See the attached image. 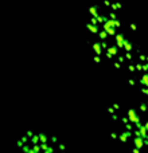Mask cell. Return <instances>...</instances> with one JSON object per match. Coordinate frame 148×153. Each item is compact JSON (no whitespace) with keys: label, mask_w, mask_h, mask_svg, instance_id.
<instances>
[{"label":"cell","mask_w":148,"mask_h":153,"mask_svg":"<svg viewBox=\"0 0 148 153\" xmlns=\"http://www.w3.org/2000/svg\"><path fill=\"white\" fill-rule=\"evenodd\" d=\"M135 50H136V54L139 55V54H141V51H143V47H141L140 45H136L135 46Z\"/></svg>","instance_id":"cell-27"},{"label":"cell","mask_w":148,"mask_h":153,"mask_svg":"<svg viewBox=\"0 0 148 153\" xmlns=\"http://www.w3.org/2000/svg\"><path fill=\"white\" fill-rule=\"evenodd\" d=\"M101 46H102V48H108L109 47V45L105 42V40H101Z\"/></svg>","instance_id":"cell-43"},{"label":"cell","mask_w":148,"mask_h":153,"mask_svg":"<svg viewBox=\"0 0 148 153\" xmlns=\"http://www.w3.org/2000/svg\"><path fill=\"white\" fill-rule=\"evenodd\" d=\"M102 28L108 32L109 36H114V35H116V27H112V26H109L108 23H104L102 24Z\"/></svg>","instance_id":"cell-6"},{"label":"cell","mask_w":148,"mask_h":153,"mask_svg":"<svg viewBox=\"0 0 148 153\" xmlns=\"http://www.w3.org/2000/svg\"><path fill=\"white\" fill-rule=\"evenodd\" d=\"M147 62H148V55H147Z\"/></svg>","instance_id":"cell-48"},{"label":"cell","mask_w":148,"mask_h":153,"mask_svg":"<svg viewBox=\"0 0 148 153\" xmlns=\"http://www.w3.org/2000/svg\"><path fill=\"white\" fill-rule=\"evenodd\" d=\"M133 125H135L133 122H128V124H125V129H127V130H132V132H133V129H135V128H133Z\"/></svg>","instance_id":"cell-21"},{"label":"cell","mask_w":148,"mask_h":153,"mask_svg":"<svg viewBox=\"0 0 148 153\" xmlns=\"http://www.w3.org/2000/svg\"><path fill=\"white\" fill-rule=\"evenodd\" d=\"M139 61L140 62H147V55H144V54H139Z\"/></svg>","instance_id":"cell-29"},{"label":"cell","mask_w":148,"mask_h":153,"mask_svg":"<svg viewBox=\"0 0 148 153\" xmlns=\"http://www.w3.org/2000/svg\"><path fill=\"white\" fill-rule=\"evenodd\" d=\"M111 138H112V140H117V138H119L117 132H111Z\"/></svg>","instance_id":"cell-34"},{"label":"cell","mask_w":148,"mask_h":153,"mask_svg":"<svg viewBox=\"0 0 148 153\" xmlns=\"http://www.w3.org/2000/svg\"><path fill=\"white\" fill-rule=\"evenodd\" d=\"M111 8L112 11H117V10H123V4L120 1H114L111 4Z\"/></svg>","instance_id":"cell-13"},{"label":"cell","mask_w":148,"mask_h":153,"mask_svg":"<svg viewBox=\"0 0 148 153\" xmlns=\"http://www.w3.org/2000/svg\"><path fill=\"white\" fill-rule=\"evenodd\" d=\"M125 58H127V61H132V58H133V55H132V53L131 51H125Z\"/></svg>","instance_id":"cell-23"},{"label":"cell","mask_w":148,"mask_h":153,"mask_svg":"<svg viewBox=\"0 0 148 153\" xmlns=\"http://www.w3.org/2000/svg\"><path fill=\"white\" fill-rule=\"evenodd\" d=\"M139 83H140L141 86L148 87V74H147V73H144V74L141 75V78L139 79Z\"/></svg>","instance_id":"cell-11"},{"label":"cell","mask_w":148,"mask_h":153,"mask_svg":"<svg viewBox=\"0 0 148 153\" xmlns=\"http://www.w3.org/2000/svg\"><path fill=\"white\" fill-rule=\"evenodd\" d=\"M30 144L31 145H35V144H40V138H39V133H37V134H34L31 137V140H30Z\"/></svg>","instance_id":"cell-12"},{"label":"cell","mask_w":148,"mask_h":153,"mask_svg":"<svg viewBox=\"0 0 148 153\" xmlns=\"http://www.w3.org/2000/svg\"><path fill=\"white\" fill-rule=\"evenodd\" d=\"M111 117H112V120H114V121H117V120H119V116H117V114H111Z\"/></svg>","instance_id":"cell-45"},{"label":"cell","mask_w":148,"mask_h":153,"mask_svg":"<svg viewBox=\"0 0 148 153\" xmlns=\"http://www.w3.org/2000/svg\"><path fill=\"white\" fill-rule=\"evenodd\" d=\"M113 56H114V55H112L111 53H108V51H106V54H105V58L108 59V61H112V59H113Z\"/></svg>","instance_id":"cell-36"},{"label":"cell","mask_w":148,"mask_h":153,"mask_svg":"<svg viewBox=\"0 0 148 153\" xmlns=\"http://www.w3.org/2000/svg\"><path fill=\"white\" fill-rule=\"evenodd\" d=\"M90 23H93V24H98L97 18H96V16H92V18H90Z\"/></svg>","instance_id":"cell-39"},{"label":"cell","mask_w":148,"mask_h":153,"mask_svg":"<svg viewBox=\"0 0 148 153\" xmlns=\"http://www.w3.org/2000/svg\"><path fill=\"white\" fill-rule=\"evenodd\" d=\"M114 111H116V109H114L113 106H108V108H106V113L108 114H113Z\"/></svg>","instance_id":"cell-25"},{"label":"cell","mask_w":148,"mask_h":153,"mask_svg":"<svg viewBox=\"0 0 148 153\" xmlns=\"http://www.w3.org/2000/svg\"><path fill=\"white\" fill-rule=\"evenodd\" d=\"M120 121H121V122H123V124H124V125H125V124H128V122H131V120H129V117H128V116H127V117H123V118H121V120H120Z\"/></svg>","instance_id":"cell-31"},{"label":"cell","mask_w":148,"mask_h":153,"mask_svg":"<svg viewBox=\"0 0 148 153\" xmlns=\"http://www.w3.org/2000/svg\"><path fill=\"white\" fill-rule=\"evenodd\" d=\"M26 134L28 136V137H30V140H31V137H32V136H34V132H32V130L30 129V130H27V132H26Z\"/></svg>","instance_id":"cell-40"},{"label":"cell","mask_w":148,"mask_h":153,"mask_svg":"<svg viewBox=\"0 0 148 153\" xmlns=\"http://www.w3.org/2000/svg\"><path fill=\"white\" fill-rule=\"evenodd\" d=\"M133 145L138 146L139 149H141L144 146V137H141V136H135V138H133Z\"/></svg>","instance_id":"cell-5"},{"label":"cell","mask_w":148,"mask_h":153,"mask_svg":"<svg viewBox=\"0 0 148 153\" xmlns=\"http://www.w3.org/2000/svg\"><path fill=\"white\" fill-rule=\"evenodd\" d=\"M98 10H100V5L96 3V4H93V5H90L89 7V13L92 16H96V18H97V16L100 15V13H98Z\"/></svg>","instance_id":"cell-8"},{"label":"cell","mask_w":148,"mask_h":153,"mask_svg":"<svg viewBox=\"0 0 148 153\" xmlns=\"http://www.w3.org/2000/svg\"><path fill=\"white\" fill-rule=\"evenodd\" d=\"M135 66H136V70H138V71H143V63H141L140 61H139V63H136Z\"/></svg>","instance_id":"cell-28"},{"label":"cell","mask_w":148,"mask_h":153,"mask_svg":"<svg viewBox=\"0 0 148 153\" xmlns=\"http://www.w3.org/2000/svg\"><path fill=\"white\" fill-rule=\"evenodd\" d=\"M22 151H23V152H26V153H35V152H34V148H31V146H30V145H27V144H26V145H23V148H22Z\"/></svg>","instance_id":"cell-16"},{"label":"cell","mask_w":148,"mask_h":153,"mask_svg":"<svg viewBox=\"0 0 148 153\" xmlns=\"http://www.w3.org/2000/svg\"><path fill=\"white\" fill-rule=\"evenodd\" d=\"M45 153H54V148H53V146H49V149Z\"/></svg>","instance_id":"cell-46"},{"label":"cell","mask_w":148,"mask_h":153,"mask_svg":"<svg viewBox=\"0 0 148 153\" xmlns=\"http://www.w3.org/2000/svg\"><path fill=\"white\" fill-rule=\"evenodd\" d=\"M119 46H109L108 48H106V51H108V53H111L112 55H114V56H117V54H119Z\"/></svg>","instance_id":"cell-10"},{"label":"cell","mask_w":148,"mask_h":153,"mask_svg":"<svg viewBox=\"0 0 148 153\" xmlns=\"http://www.w3.org/2000/svg\"><path fill=\"white\" fill-rule=\"evenodd\" d=\"M97 35H98V38H100V39H101V40H105V39H106V38H108V36H109V34H108V32H106V31H105V30H104V28H102V30H101V31H100V32H98V34H97Z\"/></svg>","instance_id":"cell-15"},{"label":"cell","mask_w":148,"mask_h":153,"mask_svg":"<svg viewBox=\"0 0 148 153\" xmlns=\"http://www.w3.org/2000/svg\"><path fill=\"white\" fill-rule=\"evenodd\" d=\"M58 149H59V151H61L62 153H65V152H66V145H65V144H62V143H59V144H58Z\"/></svg>","instance_id":"cell-22"},{"label":"cell","mask_w":148,"mask_h":153,"mask_svg":"<svg viewBox=\"0 0 148 153\" xmlns=\"http://www.w3.org/2000/svg\"><path fill=\"white\" fill-rule=\"evenodd\" d=\"M50 140L53 141V143H58V141H59V138L57 137V136H51V137H50Z\"/></svg>","instance_id":"cell-41"},{"label":"cell","mask_w":148,"mask_h":153,"mask_svg":"<svg viewBox=\"0 0 148 153\" xmlns=\"http://www.w3.org/2000/svg\"><path fill=\"white\" fill-rule=\"evenodd\" d=\"M22 140H23V143L24 144H30V137H28V136H22Z\"/></svg>","instance_id":"cell-33"},{"label":"cell","mask_w":148,"mask_h":153,"mask_svg":"<svg viewBox=\"0 0 148 153\" xmlns=\"http://www.w3.org/2000/svg\"><path fill=\"white\" fill-rule=\"evenodd\" d=\"M135 46H136V43H133V42H131V40L125 39V42H124V50H125V51H132V50H135Z\"/></svg>","instance_id":"cell-9"},{"label":"cell","mask_w":148,"mask_h":153,"mask_svg":"<svg viewBox=\"0 0 148 153\" xmlns=\"http://www.w3.org/2000/svg\"><path fill=\"white\" fill-rule=\"evenodd\" d=\"M147 105H148V101H147Z\"/></svg>","instance_id":"cell-49"},{"label":"cell","mask_w":148,"mask_h":153,"mask_svg":"<svg viewBox=\"0 0 148 153\" xmlns=\"http://www.w3.org/2000/svg\"><path fill=\"white\" fill-rule=\"evenodd\" d=\"M127 116L129 117L131 122H133V124H136V122H140V121H141L140 116H139V114H138V111H136V109H133V108L128 109V110H127Z\"/></svg>","instance_id":"cell-1"},{"label":"cell","mask_w":148,"mask_h":153,"mask_svg":"<svg viewBox=\"0 0 148 153\" xmlns=\"http://www.w3.org/2000/svg\"><path fill=\"white\" fill-rule=\"evenodd\" d=\"M125 59H127V58H125V55H119V62H121V63H124V62H125Z\"/></svg>","instance_id":"cell-42"},{"label":"cell","mask_w":148,"mask_h":153,"mask_svg":"<svg viewBox=\"0 0 148 153\" xmlns=\"http://www.w3.org/2000/svg\"><path fill=\"white\" fill-rule=\"evenodd\" d=\"M140 90L141 93H143V94H146L147 97H148V87H146V86H143V89H139Z\"/></svg>","instance_id":"cell-37"},{"label":"cell","mask_w":148,"mask_h":153,"mask_svg":"<svg viewBox=\"0 0 148 153\" xmlns=\"http://www.w3.org/2000/svg\"><path fill=\"white\" fill-rule=\"evenodd\" d=\"M92 47L94 50V53L97 55H102V46H101V42H94L92 43Z\"/></svg>","instance_id":"cell-7"},{"label":"cell","mask_w":148,"mask_h":153,"mask_svg":"<svg viewBox=\"0 0 148 153\" xmlns=\"http://www.w3.org/2000/svg\"><path fill=\"white\" fill-rule=\"evenodd\" d=\"M16 145H18L19 148H23V145H24L23 140H22V138H20V140H18V141H16Z\"/></svg>","instance_id":"cell-38"},{"label":"cell","mask_w":148,"mask_h":153,"mask_svg":"<svg viewBox=\"0 0 148 153\" xmlns=\"http://www.w3.org/2000/svg\"><path fill=\"white\" fill-rule=\"evenodd\" d=\"M109 18H111V19H117L116 11H112V12H109Z\"/></svg>","instance_id":"cell-35"},{"label":"cell","mask_w":148,"mask_h":153,"mask_svg":"<svg viewBox=\"0 0 148 153\" xmlns=\"http://www.w3.org/2000/svg\"><path fill=\"white\" fill-rule=\"evenodd\" d=\"M85 28H86L89 32H92V34H98V32H100L98 24H93V23H90V22L85 24Z\"/></svg>","instance_id":"cell-3"},{"label":"cell","mask_w":148,"mask_h":153,"mask_svg":"<svg viewBox=\"0 0 148 153\" xmlns=\"http://www.w3.org/2000/svg\"><path fill=\"white\" fill-rule=\"evenodd\" d=\"M139 108H140L141 113H144V114L148 113V105H147V103H144V102H141V101H140V102H139Z\"/></svg>","instance_id":"cell-14"},{"label":"cell","mask_w":148,"mask_h":153,"mask_svg":"<svg viewBox=\"0 0 148 153\" xmlns=\"http://www.w3.org/2000/svg\"><path fill=\"white\" fill-rule=\"evenodd\" d=\"M104 5H105V7H111V4H112V3L111 1H109V0H104Z\"/></svg>","instance_id":"cell-44"},{"label":"cell","mask_w":148,"mask_h":153,"mask_svg":"<svg viewBox=\"0 0 148 153\" xmlns=\"http://www.w3.org/2000/svg\"><path fill=\"white\" fill-rule=\"evenodd\" d=\"M128 85H129V86H132V87H135L136 86V81H135V79H132V78H129V79H128Z\"/></svg>","instance_id":"cell-32"},{"label":"cell","mask_w":148,"mask_h":153,"mask_svg":"<svg viewBox=\"0 0 148 153\" xmlns=\"http://www.w3.org/2000/svg\"><path fill=\"white\" fill-rule=\"evenodd\" d=\"M97 20H98V24H104L106 20H108V18H106L105 15H98L97 16Z\"/></svg>","instance_id":"cell-18"},{"label":"cell","mask_w":148,"mask_h":153,"mask_svg":"<svg viewBox=\"0 0 148 153\" xmlns=\"http://www.w3.org/2000/svg\"><path fill=\"white\" fill-rule=\"evenodd\" d=\"M113 67H114L116 70H120V69H121V62H119V61L114 62V63H113Z\"/></svg>","instance_id":"cell-30"},{"label":"cell","mask_w":148,"mask_h":153,"mask_svg":"<svg viewBox=\"0 0 148 153\" xmlns=\"http://www.w3.org/2000/svg\"><path fill=\"white\" fill-rule=\"evenodd\" d=\"M128 27L131 28V31H133V32H136L138 31V24L135 23V22H131L129 24H128Z\"/></svg>","instance_id":"cell-19"},{"label":"cell","mask_w":148,"mask_h":153,"mask_svg":"<svg viewBox=\"0 0 148 153\" xmlns=\"http://www.w3.org/2000/svg\"><path fill=\"white\" fill-rule=\"evenodd\" d=\"M39 138H40V143H49V138L46 136V133L39 132Z\"/></svg>","instance_id":"cell-17"},{"label":"cell","mask_w":148,"mask_h":153,"mask_svg":"<svg viewBox=\"0 0 148 153\" xmlns=\"http://www.w3.org/2000/svg\"><path fill=\"white\" fill-rule=\"evenodd\" d=\"M114 40L119 48H124V42H125V35L124 34H116L114 35Z\"/></svg>","instance_id":"cell-2"},{"label":"cell","mask_w":148,"mask_h":153,"mask_svg":"<svg viewBox=\"0 0 148 153\" xmlns=\"http://www.w3.org/2000/svg\"><path fill=\"white\" fill-rule=\"evenodd\" d=\"M128 70H129V73H135L136 71V66L133 63H131L129 62V66H128Z\"/></svg>","instance_id":"cell-24"},{"label":"cell","mask_w":148,"mask_h":153,"mask_svg":"<svg viewBox=\"0 0 148 153\" xmlns=\"http://www.w3.org/2000/svg\"><path fill=\"white\" fill-rule=\"evenodd\" d=\"M49 143H40V148H42V152H46L49 149Z\"/></svg>","instance_id":"cell-20"},{"label":"cell","mask_w":148,"mask_h":153,"mask_svg":"<svg viewBox=\"0 0 148 153\" xmlns=\"http://www.w3.org/2000/svg\"><path fill=\"white\" fill-rule=\"evenodd\" d=\"M100 56H101V55H97V54H96V55L93 56V61H94V63H101V62H102V61H101Z\"/></svg>","instance_id":"cell-26"},{"label":"cell","mask_w":148,"mask_h":153,"mask_svg":"<svg viewBox=\"0 0 148 153\" xmlns=\"http://www.w3.org/2000/svg\"><path fill=\"white\" fill-rule=\"evenodd\" d=\"M131 137H132V130H125V132L119 134V140L121 141V143H127L128 138H131Z\"/></svg>","instance_id":"cell-4"},{"label":"cell","mask_w":148,"mask_h":153,"mask_svg":"<svg viewBox=\"0 0 148 153\" xmlns=\"http://www.w3.org/2000/svg\"><path fill=\"white\" fill-rule=\"evenodd\" d=\"M113 108L116 109V110H120V105H119V103H113Z\"/></svg>","instance_id":"cell-47"}]
</instances>
